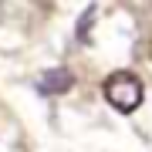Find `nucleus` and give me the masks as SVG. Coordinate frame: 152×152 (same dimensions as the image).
<instances>
[{
	"label": "nucleus",
	"instance_id": "f03ea898",
	"mask_svg": "<svg viewBox=\"0 0 152 152\" xmlns=\"http://www.w3.org/2000/svg\"><path fill=\"white\" fill-rule=\"evenodd\" d=\"M75 88V75H71V68L64 64H58V68H48V71H41L37 75V91L44 98H51V95H64Z\"/></svg>",
	"mask_w": 152,
	"mask_h": 152
},
{
	"label": "nucleus",
	"instance_id": "f257e3e1",
	"mask_svg": "<svg viewBox=\"0 0 152 152\" xmlns=\"http://www.w3.org/2000/svg\"><path fill=\"white\" fill-rule=\"evenodd\" d=\"M102 95H105V102H108L112 108H118V112L129 115V112H135L142 105L145 88H142V78L139 75H132V71H115V75L105 78Z\"/></svg>",
	"mask_w": 152,
	"mask_h": 152
},
{
	"label": "nucleus",
	"instance_id": "7ed1b4c3",
	"mask_svg": "<svg viewBox=\"0 0 152 152\" xmlns=\"http://www.w3.org/2000/svg\"><path fill=\"white\" fill-rule=\"evenodd\" d=\"M95 17H98V7H88L85 10V17L78 20V41H91V24H95Z\"/></svg>",
	"mask_w": 152,
	"mask_h": 152
}]
</instances>
